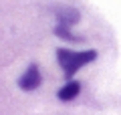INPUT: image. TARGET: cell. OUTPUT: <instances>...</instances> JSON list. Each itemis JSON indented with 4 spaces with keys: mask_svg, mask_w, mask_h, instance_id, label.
<instances>
[{
    "mask_svg": "<svg viewBox=\"0 0 121 115\" xmlns=\"http://www.w3.org/2000/svg\"><path fill=\"white\" fill-rule=\"evenodd\" d=\"M97 59L95 49H87V51H71V49H56V61H59L60 69L65 73L67 81L73 79V75L83 69L85 65L93 63Z\"/></svg>",
    "mask_w": 121,
    "mask_h": 115,
    "instance_id": "6da1fadb",
    "label": "cell"
},
{
    "mask_svg": "<svg viewBox=\"0 0 121 115\" xmlns=\"http://www.w3.org/2000/svg\"><path fill=\"white\" fill-rule=\"evenodd\" d=\"M40 83H43V75H40L39 65H35V63L28 65V69L18 79V87L22 91H35L36 87H40Z\"/></svg>",
    "mask_w": 121,
    "mask_h": 115,
    "instance_id": "7a4b0ae2",
    "label": "cell"
},
{
    "mask_svg": "<svg viewBox=\"0 0 121 115\" xmlns=\"http://www.w3.org/2000/svg\"><path fill=\"white\" fill-rule=\"evenodd\" d=\"M55 14H56V20H59V24H60V26H69V28H71L73 24H77L79 18H81L79 10L73 8V6H60V8L55 10Z\"/></svg>",
    "mask_w": 121,
    "mask_h": 115,
    "instance_id": "3957f363",
    "label": "cell"
},
{
    "mask_svg": "<svg viewBox=\"0 0 121 115\" xmlns=\"http://www.w3.org/2000/svg\"><path fill=\"white\" fill-rule=\"evenodd\" d=\"M79 93H81V83H79V81H73V79H71V81H67L65 85L59 89L56 97H59L60 101H73V99L77 97Z\"/></svg>",
    "mask_w": 121,
    "mask_h": 115,
    "instance_id": "277c9868",
    "label": "cell"
},
{
    "mask_svg": "<svg viewBox=\"0 0 121 115\" xmlns=\"http://www.w3.org/2000/svg\"><path fill=\"white\" fill-rule=\"evenodd\" d=\"M55 34H56V36H60V38H65V40H71V43H81V36L73 34L69 26H60V24H56Z\"/></svg>",
    "mask_w": 121,
    "mask_h": 115,
    "instance_id": "5b68a950",
    "label": "cell"
}]
</instances>
